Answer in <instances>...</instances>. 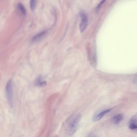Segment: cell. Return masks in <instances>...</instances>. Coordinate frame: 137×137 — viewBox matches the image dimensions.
Instances as JSON below:
<instances>
[{"mask_svg":"<svg viewBox=\"0 0 137 137\" xmlns=\"http://www.w3.org/2000/svg\"><path fill=\"white\" fill-rule=\"evenodd\" d=\"M105 1L106 0H103L102 1H101V2H100V3L99 4V5L97 6V11H98V10H99V9L101 7V6L105 2Z\"/></svg>","mask_w":137,"mask_h":137,"instance_id":"obj_11","label":"cell"},{"mask_svg":"<svg viewBox=\"0 0 137 137\" xmlns=\"http://www.w3.org/2000/svg\"><path fill=\"white\" fill-rule=\"evenodd\" d=\"M81 17V22H80V32L82 33L84 32L87 28L88 25V19L87 15L84 13H82L80 15Z\"/></svg>","mask_w":137,"mask_h":137,"instance_id":"obj_3","label":"cell"},{"mask_svg":"<svg viewBox=\"0 0 137 137\" xmlns=\"http://www.w3.org/2000/svg\"><path fill=\"white\" fill-rule=\"evenodd\" d=\"M46 33H47L46 31H44L43 32H41L40 33L35 35L33 37V39H32V41L33 42H36L40 40V39H41L43 38V37H44V35H46Z\"/></svg>","mask_w":137,"mask_h":137,"instance_id":"obj_6","label":"cell"},{"mask_svg":"<svg viewBox=\"0 0 137 137\" xmlns=\"http://www.w3.org/2000/svg\"><path fill=\"white\" fill-rule=\"evenodd\" d=\"M111 110V109H107V110H104V111H101V112L97 113L96 114H95L93 116L92 120L94 122H97V121H99V120H100V119L102 118L106 114L109 112Z\"/></svg>","mask_w":137,"mask_h":137,"instance_id":"obj_4","label":"cell"},{"mask_svg":"<svg viewBox=\"0 0 137 137\" xmlns=\"http://www.w3.org/2000/svg\"><path fill=\"white\" fill-rule=\"evenodd\" d=\"M80 119L79 114H74L68 118L64 124L66 132L69 136H72L75 133L79 126Z\"/></svg>","mask_w":137,"mask_h":137,"instance_id":"obj_1","label":"cell"},{"mask_svg":"<svg viewBox=\"0 0 137 137\" xmlns=\"http://www.w3.org/2000/svg\"><path fill=\"white\" fill-rule=\"evenodd\" d=\"M124 116L122 114H117L113 117L111 121L113 124L115 125L119 124L124 119Z\"/></svg>","mask_w":137,"mask_h":137,"instance_id":"obj_5","label":"cell"},{"mask_svg":"<svg viewBox=\"0 0 137 137\" xmlns=\"http://www.w3.org/2000/svg\"><path fill=\"white\" fill-rule=\"evenodd\" d=\"M5 94L7 100L9 105H12L13 102L12 97V82L9 80L7 82L5 87Z\"/></svg>","mask_w":137,"mask_h":137,"instance_id":"obj_2","label":"cell"},{"mask_svg":"<svg viewBox=\"0 0 137 137\" xmlns=\"http://www.w3.org/2000/svg\"><path fill=\"white\" fill-rule=\"evenodd\" d=\"M37 0H30V7L32 11H34L36 8Z\"/></svg>","mask_w":137,"mask_h":137,"instance_id":"obj_9","label":"cell"},{"mask_svg":"<svg viewBox=\"0 0 137 137\" xmlns=\"http://www.w3.org/2000/svg\"><path fill=\"white\" fill-rule=\"evenodd\" d=\"M35 83L36 86L39 87H43L46 85V82L43 80V78L42 77L39 76L36 79Z\"/></svg>","mask_w":137,"mask_h":137,"instance_id":"obj_7","label":"cell"},{"mask_svg":"<svg viewBox=\"0 0 137 137\" xmlns=\"http://www.w3.org/2000/svg\"><path fill=\"white\" fill-rule=\"evenodd\" d=\"M17 7L18 9L21 12L23 15H25L26 14V10L23 5L21 3H19L17 5Z\"/></svg>","mask_w":137,"mask_h":137,"instance_id":"obj_10","label":"cell"},{"mask_svg":"<svg viewBox=\"0 0 137 137\" xmlns=\"http://www.w3.org/2000/svg\"><path fill=\"white\" fill-rule=\"evenodd\" d=\"M129 127L132 130L137 129V125L136 124V122L134 119H132L130 121L129 124Z\"/></svg>","mask_w":137,"mask_h":137,"instance_id":"obj_8","label":"cell"}]
</instances>
